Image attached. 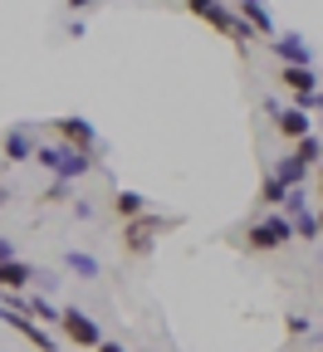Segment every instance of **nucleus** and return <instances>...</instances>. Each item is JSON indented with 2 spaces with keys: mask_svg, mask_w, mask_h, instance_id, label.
Instances as JSON below:
<instances>
[{
  "mask_svg": "<svg viewBox=\"0 0 323 352\" xmlns=\"http://www.w3.org/2000/svg\"><path fill=\"white\" fill-rule=\"evenodd\" d=\"M113 215L123 220V226L137 220V215H147V196L143 191H113Z\"/></svg>",
  "mask_w": 323,
  "mask_h": 352,
  "instance_id": "nucleus-14",
  "label": "nucleus"
},
{
  "mask_svg": "<svg viewBox=\"0 0 323 352\" xmlns=\"http://www.w3.org/2000/svg\"><path fill=\"white\" fill-rule=\"evenodd\" d=\"M34 264H25V259H6V264H0V289H6V294H25L30 284H34Z\"/></svg>",
  "mask_w": 323,
  "mask_h": 352,
  "instance_id": "nucleus-13",
  "label": "nucleus"
},
{
  "mask_svg": "<svg viewBox=\"0 0 323 352\" xmlns=\"http://www.w3.org/2000/svg\"><path fill=\"white\" fill-rule=\"evenodd\" d=\"M269 171H274V176H280V182H284V186H289V191H294V186H304V182H309V166H304V162H299V157H294V152H284V157H280V162H274V166H269Z\"/></svg>",
  "mask_w": 323,
  "mask_h": 352,
  "instance_id": "nucleus-15",
  "label": "nucleus"
},
{
  "mask_svg": "<svg viewBox=\"0 0 323 352\" xmlns=\"http://www.w3.org/2000/svg\"><path fill=\"white\" fill-rule=\"evenodd\" d=\"M6 259H15V250H10V240H0V264Z\"/></svg>",
  "mask_w": 323,
  "mask_h": 352,
  "instance_id": "nucleus-27",
  "label": "nucleus"
},
{
  "mask_svg": "<svg viewBox=\"0 0 323 352\" xmlns=\"http://www.w3.org/2000/svg\"><path fill=\"white\" fill-rule=\"evenodd\" d=\"M69 10H88V6H98V0H64Z\"/></svg>",
  "mask_w": 323,
  "mask_h": 352,
  "instance_id": "nucleus-26",
  "label": "nucleus"
},
{
  "mask_svg": "<svg viewBox=\"0 0 323 352\" xmlns=\"http://www.w3.org/2000/svg\"><path fill=\"white\" fill-rule=\"evenodd\" d=\"M269 50H274V64H313V44L304 34H274Z\"/></svg>",
  "mask_w": 323,
  "mask_h": 352,
  "instance_id": "nucleus-10",
  "label": "nucleus"
},
{
  "mask_svg": "<svg viewBox=\"0 0 323 352\" xmlns=\"http://www.w3.org/2000/svg\"><path fill=\"white\" fill-rule=\"evenodd\" d=\"M34 162L39 166H50L54 171V182H83L88 171H94V152H74V147H64V142H39V152H34Z\"/></svg>",
  "mask_w": 323,
  "mask_h": 352,
  "instance_id": "nucleus-2",
  "label": "nucleus"
},
{
  "mask_svg": "<svg viewBox=\"0 0 323 352\" xmlns=\"http://www.w3.org/2000/svg\"><path fill=\"white\" fill-rule=\"evenodd\" d=\"M236 15H240L260 39H274V34H280V30H274V15H269L264 0H236Z\"/></svg>",
  "mask_w": 323,
  "mask_h": 352,
  "instance_id": "nucleus-11",
  "label": "nucleus"
},
{
  "mask_svg": "<svg viewBox=\"0 0 323 352\" xmlns=\"http://www.w3.org/2000/svg\"><path fill=\"white\" fill-rule=\"evenodd\" d=\"M313 196H318V206H323V162L313 166Z\"/></svg>",
  "mask_w": 323,
  "mask_h": 352,
  "instance_id": "nucleus-24",
  "label": "nucleus"
},
{
  "mask_svg": "<svg viewBox=\"0 0 323 352\" xmlns=\"http://www.w3.org/2000/svg\"><path fill=\"white\" fill-rule=\"evenodd\" d=\"M54 132H59V142L74 147V152H94L98 147V132L88 118H54Z\"/></svg>",
  "mask_w": 323,
  "mask_h": 352,
  "instance_id": "nucleus-7",
  "label": "nucleus"
},
{
  "mask_svg": "<svg viewBox=\"0 0 323 352\" xmlns=\"http://www.w3.org/2000/svg\"><path fill=\"white\" fill-rule=\"evenodd\" d=\"M264 118L274 122V132H280L284 142H299V138H309V132H313V118H309L299 103H274V98H264Z\"/></svg>",
  "mask_w": 323,
  "mask_h": 352,
  "instance_id": "nucleus-6",
  "label": "nucleus"
},
{
  "mask_svg": "<svg viewBox=\"0 0 323 352\" xmlns=\"http://www.w3.org/2000/svg\"><path fill=\"white\" fill-rule=\"evenodd\" d=\"M289 240H294V220H289L284 210L260 215L255 226L245 230V250H250V254H274V250H284Z\"/></svg>",
  "mask_w": 323,
  "mask_h": 352,
  "instance_id": "nucleus-4",
  "label": "nucleus"
},
{
  "mask_svg": "<svg viewBox=\"0 0 323 352\" xmlns=\"http://www.w3.org/2000/svg\"><path fill=\"white\" fill-rule=\"evenodd\" d=\"M187 15H196L201 25H211L216 34H225L240 54H245V44L255 39V30L236 15V6H230V0H187Z\"/></svg>",
  "mask_w": 323,
  "mask_h": 352,
  "instance_id": "nucleus-1",
  "label": "nucleus"
},
{
  "mask_svg": "<svg viewBox=\"0 0 323 352\" xmlns=\"http://www.w3.org/2000/svg\"><path fill=\"white\" fill-rule=\"evenodd\" d=\"M274 78H280V88H289L294 98L318 94V69H313V64H280V69H274Z\"/></svg>",
  "mask_w": 323,
  "mask_h": 352,
  "instance_id": "nucleus-9",
  "label": "nucleus"
},
{
  "mask_svg": "<svg viewBox=\"0 0 323 352\" xmlns=\"http://www.w3.org/2000/svg\"><path fill=\"white\" fill-rule=\"evenodd\" d=\"M0 323H10V328H15V333H20L34 352H59V342H54L50 333H44V323H34L30 314H10V308H6V314H0Z\"/></svg>",
  "mask_w": 323,
  "mask_h": 352,
  "instance_id": "nucleus-8",
  "label": "nucleus"
},
{
  "mask_svg": "<svg viewBox=\"0 0 323 352\" xmlns=\"http://www.w3.org/2000/svg\"><path fill=\"white\" fill-rule=\"evenodd\" d=\"M284 328H289V338H309V333H313V323H309L304 314H289V318H284Z\"/></svg>",
  "mask_w": 323,
  "mask_h": 352,
  "instance_id": "nucleus-22",
  "label": "nucleus"
},
{
  "mask_svg": "<svg viewBox=\"0 0 323 352\" xmlns=\"http://www.w3.org/2000/svg\"><path fill=\"white\" fill-rule=\"evenodd\" d=\"M171 226H176V215H157V210L127 220V226H123V254H127V259H147L152 245H157V235L171 230Z\"/></svg>",
  "mask_w": 323,
  "mask_h": 352,
  "instance_id": "nucleus-3",
  "label": "nucleus"
},
{
  "mask_svg": "<svg viewBox=\"0 0 323 352\" xmlns=\"http://www.w3.org/2000/svg\"><path fill=\"white\" fill-rule=\"evenodd\" d=\"M313 210H318V230H323V206H313Z\"/></svg>",
  "mask_w": 323,
  "mask_h": 352,
  "instance_id": "nucleus-28",
  "label": "nucleus"
},
{
  "mask_svg": "<svg viewBox=\"0 0 323 352\" xmlns=\"http://www.w3.org/2000/svg\"><path fill=\"white\" fill-rule=\"evenodd\" d=\"M25 314H30L34 323H59V308L50 303V294H30V298H25Z\"/></svg>",
  "mask_w": 323,
  "mask_h": 352,
  "instance_id": "nucleus-18",
  "label": "nucleus"
},
{
  "mask_svg": "<svg viewBox=\"0 0 323 352\" xmlns=\"http://www.w3.org/2000/svg\"><path fill=\"white\" fill-rule=\"evenodd\" d=\"M318 333H323V328H318Z\"/></svg>",
  "mask_w": 323,
  "mask_h": 352,
  "instance_id": "nucleus-29",
  "label": "nucleus"
},
{
  "mask_svg": "<svg viewBox=\"0 0 323 352\" xmlns=\"http://www.w3.org/2000/svg\"><path fill=\"white\" fill-rule=\"evenodd\" d=\"M318 352H323V347H318Z\"/></svg>",
  "mask_w": 323,
  "mask_h": 352,
  "instance_id": "nucleus-30",
  "label": "nucleus"
},
{
  "mask_svg": "<svg viewBox=\"0 0 323 352\" xmlns=\"http://www.w3.org/2000/svg\"><path fill=\"white\" fill-rule=\"evenodd\" d=\"M0 152H6V162H34L39 142H34V132H30V127H10L6 138H0Z\"/></svg>",
  "mask_w": 323,
  "mask_h": 352,
  "instance_id": "nucleus-12",
  "label": "nucleus"
},
{
  "mask_svg": "<svg viewBox=\"0 0 323 352\" xmlns=\"http://www.w3.org/2000/svg\"><path fill=\"white\" fill-rule=\"evenodd\" d=\"M323 230H318V210H304V215H294V240H318Z\"/></svg>",
  "mask_w": 323,
  "mask_h": 352,
  "instance_id": "nucleus-21",
  "label": "nucleus"
},
{
  "mask_svg": "<svg viewBox=\"0 0 323 352\" xmlns=\"http://www.w3.org/2000/svg\"><path fill=\"white\" fill-rule=\"evenodd\" d=\"M59 333H64V342H69V347H79V352H94V347L103 342L98 323L88 318L83 308H74V303H64V308H59Z\"/></svg>",
  "mask_w": 323,
  "mask_h": 352,
  "instance_id": "nucleus-5",
  "label": "nucleus"
},
{
  "mask_svg": "<svg viewBox=\"0 0 323 352\" xmlns=\"http://www.w3.org/2000/svg\"><path fill=\"white\" fill-rule=\"evenodd\" d=\"M289 196V186L280 182V176H274V171H264V182H260V191H255V201L264 206V210H280V201Z\"/></svg>",
  "mask_w": 323,
  "mask_h": 352,
  "instance_id": "nucleus-16",
  "label": "nucleus"
},
{
  "mask_svg": "<svg viewBox=\"0 0 323 352\" xmlns=\"http://www.w3.org/2000/svg\"><path fill=\"white\" fill-rule=\"evenodd\" d=\"M64 264H69L79 279H98V259H94V254H83V250H69V254H64Z\"/></svg>",
  "mask_w": 323,
  "mask_h": 352,
  "instance_id": "nucleus-19",
  "label": "nucleus"
},
{
  "mask_svg": "<svg viewBox=\"0 0 323 352\" xmlns=\"http://www.w3.org/2000/svg\"><path fill=\"white\" fill-rule=\"evenodd\" d=\"M309 196H313L309 186H294V191H289V196L280 201V210H284V215L294 220V215H304V210H313V201H309Z\"/></svg>",
  "mask_w": 323,
  "mask_h": 352,
  "instance_id": "nucleus-20",
  "label": "nucleus"
},
{
  "mask_svg": "<svg viewBox=\"0 0 323 352\" xmlns=\"http://www.w3.org/2000/svg\"><path fill=\"white\" fill-rule=\"evenodd\" d=\"M44 201H50V206H64V201H69V182H54L50 191H44Z\"/></svg>",
  "mask_w": 323,
  "mask_h": 352,
  "instance_id": "nucleus-23",
  "label": "nucleus"
},
{
  "mask_svg": "<svg viewBox=\"0 0 323 352\" xmlns=\"http://www.w3.org/2000/svg\"><path fill=\"white\" fill-rule=\"evenodd\" d=\"M289 152H294V157H299V162H304V166L313 171V166L323 162V138H318V132H309V138H299V142H294Z\"/></svg>",
  "mask_w": 323,
  "mask_h": 352,
  "instance_id": "nucleus-17",
  "label": "nucleus"
},
{
  "mask_svg": "<svg viewBox=\"0 0 323 352\" xmlns=\"http://www.w3.org/2000/svg\"><path fill=\"white\" fill-rule=\"evenodd\" d=\"M94 352H127V347H123V342H108V338H103V342H98Z\"/></svg>",
  "mask_w": 323,
  "mask_h": 352,
  "instance_id": "nucleus-25",
  "label": "nucleus"
}]
</instances>
